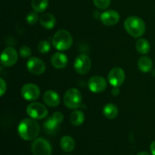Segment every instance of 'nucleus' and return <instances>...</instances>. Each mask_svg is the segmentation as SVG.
<instances>
[{"label": "nucleus", "mask_w": 155, "mask_h": 155, "mask_svg": "<svg viewBox=\"0 0 155 155\" xmlns=\"http://www.w3.org/2000/svg\"><path fill=\"white\" fill-rule=\"evenodd\" d=\"M119 110L115 104L109 103L105 104L102 109V114L106 118L109 120H113L117 117Z\"/></svg>", "instance_id": "6ab92c4d"}, {"label": "nucleus", "mask_w": 155, "mask_h": 155, "mask_svg": "<svg viewBox=\"0 0 155 155\" xmlns=\"http://www.w3.org/2000/svg\"><path fill=\"white\" fill-rule=\"evenodd\" d=\"M38 51L42 54H46L51 50V44L47 40H42L38 44Z\"/></svg>", "instance_id": "b1692460"}, {"label": "nucleus", "mask_w": 155, "mask_h": 155, "mask_svg": "<svg viewBox=\"0 0 155 155\" xmlns=\"http://www.w3.org/2000/svg\"><path fill=\"white\" fill-rule=\"evenodd\" d=\"M44 103L48 107H54L59 105L61 102L60 96L54 90H47L46 92L44 93L43 97H42Z\"/></svg>", "instance_id": "4468645a"}, {"label": "nucleus", "mask_w": 155, "mask_h": 155, "mask_svg": "<svg viewBox=\"0 0 155 155\" xmlns=\"http://www.w3.org/2000/svg\"><path fill=\"white\" fill-rule=\"evenodd\" d=\"M58 126L59 124H58L57 123L50 117H48V119H47L45 121V123H44L43 128L47 134H54V133H55L56 131L58 130Z\"/></svg>", "instance_id": "4be33fe9"}, {"label": "nucleus", "mask_w": 155, "mask_h": 155, "mask_svg": "<svg viewBox=\"0 0 155 155\" xmlns=\"http://www.w3.org/2000/svg\"><path fill=\"white\" fill-rule=\"evenodd\" d=\"M136 48L141 54H146L151 50V44L146 39H139L136 41Z\"/></svg>", "instance_id": "412c9836"}, {"label": "nucleus", "mask_w": 155, "mask_h": 155, "mask_svg": "<svg viewBox=\"0 0 155 155\" xmlns=\"http://www.w3.org/2000/svg\"><path fill=\"white\" fill-rule=\"evenodd\" d=\"M40 132V126L36 120L25 118L20 122L18 127V133L25 141H32L36 139Z\"/></svg>", "instance_id": "f257e3e1"}, {"label": "nucleus", "mask_w": 155, "mask_h": 155, "mask_svg": "<svg viewBox=\"0 0 155 155\" xmlns=\"http://www.w3.org/2000/svg\"><path fill=\"white\" fill-rule=\"evenodd\" d=\"M60 146L65 152H71L75 148V141L71 136H64L60 140Z\"/></svg>", "instance_id": "a211bd4d"}, {"label": "nucleus", "mask_w": 155, "mask_h": 155, "mask_svg": "<svg viewBox=\"0 0 155 155\" xmlns=\"http://www.w3.org/2000/svg\"><path fill=\"white\" fill-rule=\"evenodd\" d=\"M64 103L69 109H77L82 104L81 92L77 88L68 89L64 96Z\"/></svg>", "instance_id": "20e7f679"}, {"label": "nucleus", "mask_w": 155, "mask_h": 155, "mask_svg": "<svg viewBox=\"0 0 155 155\" xmlns=\"http://www.w3.org/2000/svg\"><path fill=\"white\" fill-rule=\"evenodd\" d=\"M51 117L52 118V119L54 120L55 121V122L57 123L58 124H61V123L63 122V120H64L63 114L61 113V112H58V111L54 112V113L52 115H51Z\"/></svg>", "instance_id": "cd10ccee"}, {"label": "nucleus", "mask_w": 155, "mask_h": 155, "mask_svg": "<svg viewBox=\"0 0 155 155\" xmlns=\"http://www.w3.org/2000/svg\"><path fill=\"white\" fill-rule=\"evenodd\" d=\"M137 155H151V154H150L149 153L147 152V151H141V152H139V154H137Z\"/></svg>", "instance_id": "2f4dec72"}, {"label": "nucleus", "mask_w": 155, "mask_h": 155, "mask_svg": "<svg viewBox=\"0 0 155 155\" xmlns=\"http://www.w3.org/2000/svg\"><path fill=\"white\" fill-rule=\"evenodd\" d=\"M19 54L24 58H29L32 54V51L30 48L27 45H23L20 48Z\"/></svg>", "instance_id": "bb28decb"}, {"label": "nucleus", "mask_w": 155, "mask_h": 155, "mask_svg": "<svg viewBox=\"0 0 155 155\" xmlns=\"http://www.w3.org/2000/svg\"><path fill=\"white\" fill-rule=\"evenodd\" d=\"M125 71L120 68H114L109 72L107 80L112 86L120 87L125 81Z\"/></svg>", "instance_id": "9d476101"}, {"label": "nucleus", "mask_w": 155, "mask_h": 155, "mask_svg": "<svg viewBox=\"0 0 155 155\" xmlns=\"http://www.w3.org/2000/svg\"><path fill=\"white\" fill-rule=\"evenodd\" d=\"M150 151L152 155H155V140L151 142V145H150Z\"/></svg>", "instance_id": "7c9ffc66"}, {"label": "nucleus", "mask_w": 155, "mask_h": 155, "mask_svg": "<svg viewBox=\"0 0 155 155\" xmlns=\"http://www.w3.org/2000/svg\"><path fill=\"white\" fill-rule=\"evenodd\" d=\"M41 26L47 30H51L56 25V18L52 14L44 13L39 18Z\"/></svg>", "instance_id": "dca6fc26"}, {"label": "nucleus", "mask_w": 155, "mask_h": 155, "mask_svg": "<svg viewBox=\"0 0 155 155\" xmlns=\"http://www.w3.org/2000/svg\"><path fill=\"white\" fill-rule=\"evenodd\" d=\"M70 120L71 123L75 127H80L84 123L85 120V115L83 112L80 110H77L76 109L74 111L71 113L70 116Z\"/></svg>", "instance_id": "aec40b11"}, {"label": "nucleus", "mask_w": 155, "mask_h": 155, "mask_svg": "<svg viewBox=\"0 0 155 155\" xmlns=\"http://www.w3.org/2000/svg\"><path fill=\"white\" fill-rule=\"evenodd\" d=\"M95 7L99 9H107L111 3V0H92Z\"/></svg>", "instance_id": "393cba45"}, {"label": "nucleus", "mask_w": 155, "mask_h": 155, "mask_svg": "<svg viewBox=\"0 0 155 155\" xmlns=\"http://www.w3.org/2000/svg\"><path fill=\"white\" fill-rule=\"evenodd\" d=\"M137 66L139 71L144 74H148L152 71L153 61L149 57L143 56L138 60Z\"/></svg>", "instance_id": "f3484780"}, {"label": "nucleus", "mask_w": 155, "mask_h": 155, "mask_svg": "<svg viewBox=\"0 0 155 155\" xmlns=\"http://www.w3.org/2000/svg\"><path fill=\"white\" fill-rule=\"evenodd\" d=\"M51 63L54 68L57 69H63L68 65V57L64 53L56 52L51 56Z\"/></svg>", "instance_id": "2eb2a0df"}, {"label": "nucleus", "mask_w": 155, "mask_h": 155, "mask_svg": "<svg viewBox=\"0 0 155 155\" xmlns=\"http://www.w3.org/2000/svg\"><path fill=\"white\" fill-rule=\"evenodd\" d=\"M27 114L33 119L42 120L48 117V111L42 103L32 102L27 107Z\"/></svg>", "instance_id": "39448f33"}, {"label": "nucleus", "mask_w": 155, "mask_h": 155, "mask_svg": "<svg viewBox=\"0 0 155 155\" xmlns=\"http://www.w3.org/2000/svg\"><path fill=\"white\" fill-rule=\"evenodd\" d=\"M7 90V84L2 78L0 79V96H3Z\"/></svg>", "instance_id": "c85d7f7f"}, {"label": "nucleus", "mask_w": 155, "mask_h": 155, "mask_svg": "<svg viewBox=\"0 0 155 155\" xmlns=\"http://www.w3.org/2000/svg\"><path fill=\"white\" fill-rule=\"evenodd\" d=\"M92 67V61L86 54H79L74 61V68L76 72L80 75L87 74Z\"/></svg>", "instance_id": "0eeeda50"}, {"label": "nucleus", "mask_w": 155, "mask_h": 155, "mask_svg": "<svg viewBox=\"0 0 155 155\" xmlns=\"http://www.w3.org/2000/svg\"><path fill=\"white\" fill-rule=\"evenodd\" d=\"M125 30L134 38L143 36L146 30V25L143 20L138 16H130L124 21Z\"/></svg>", "instance_id": "f03ea898"}, {"label": "nucleus", "mask_w": 155, "mask_h": 155, "mask_svg": "<svg viewBox=\"0 0 155 155\" xmlns=\"http://www.w3.org/2000/svg\"><path fill=\"white\" fill-rule=\"evenodd\" d=\"M31 6L33 11L37 13H42L48 8V0H31Z\"/></svg>", "instance_id": "5701e85b"}, {"label": "nucleus", "mask_w": 155, "mask_h": 155, "mask_svg": "<svg viewBox=\"0 0 155 155\" xmlns=\"http://www.w3.org/2000/svg\"><path fill=\"white\" fill-rule=\"evenodd\" d=\"M21 93L25 100L33 101L39 98L41 92L37 85L34 83H26L21 88Z\"/></svg>", "instance_id": "1a4fd4ad"}, {"label": "nucleus", "mask_w": 155, "mask_h": 155, "mask_svg": "<svg viewBox=\"0 0 155 155\" xmlns=\"http://www.w3.org/2000/svg\"><path fill=\"white\" fill-rule=\"evenodd\" d=\"M101 22L105 26H114L120 21V14L115 10H107L100 15Z\"/></svg>", "instance_id": "ddd939ff"}, {"label": "nucleus", "mask_w": 155, "mask_h": 155, "mask_svg": "<svg viewBox=\"0 0 155 155\" xmlns=\"http://www.w3.org/2000/svg\"><path fill=\"white\" fill-rule=\"evenodd\" d=\"M31 151L33 155H51V145L46 139L38 138L33 140L31 145Z\"/></svg>", "instance_id": "423d86ee"}, {"label": "nucleus", "mask_w": 155, "mask_h": 155, "mask_svg": "<svg viewBox=\"0 0 155 155\" xmlns=\"http://www.w3.org/2000/svg\"><path fill=\"white\" fill-rule=\"evenodd\" d=\"M120 91L119 87H115V86H113V89L111 90V94L114 95V96H117L120 94Z\"/></svg>", "instance_id": "c756f323"}, {"label": "nucleus", "mask_w": 155, "mask_h": 155, "mask_svg": "<svg viewBox=\"0 0 155 155\" xmlns=\"http://www.w3.org/2000/svg\"><path fill=\"white\" fill-rule=\"evenodd\" d=\"M18 60V53L13 47H6L1 54V63L6 68L14 66Z\"/></svg>", "instance_id": "6e6552de"}, {"label": "nucleus", "mask_w": 155, "mask_h": 155, "mask_svg": "<svg viewBox=\"0 0 155 155\" xmlns=\"http://www.w3.org/2000/svg\"><path fill=\"white\" fill-rule=\"evenodd\" d=\"M38 20H39V16L37 15V12L35 11L30 12L27 16V21L29 24L30 25H34L37 23Z\"/></svg>", "instance_id": "a878e982"}, {"label": "nucleus", "mask_w": 155, "mask_h": 155, "mask_svg": "<svg viewBox=\"0 0 155 155\" xmlns=\"http://www.w3.org/2000/svg\"><path fill=\"white\" fill-rule=\"evenodd\" d=\"M88 87L94 93L104 92L107 88V81L101 76H93L88 81Z\"/></svg>", "instance_id": "9b49d317"}, {"label": "nucleus", "mask_w": 155, "mask_h": 155, "mask_svg": "<svg viewBox=\"0 0 155 155\" xmlns=\"http://www.w3.org/2000/svg\"><path fill=\"white\" fill-rule=\"evenodd\" d=\"M29 72L34 75H41L45 71V64L42 60L36 57L30 58L27 63Z\"/></svg>", "instance_id": "f8f14e48"}, {"label": "nucleus", "mask_w": 155, "mask_h": 155, "mask_svg": "<svg viewBox=\"0 0 155 155\" xmlns=\"http://www.w3.org/2000/svg\"><path fill=\"white\" fill-rule=\"evenodd\" d=\"M65 155H68V154H65Z\"/></svg>", "instance_id": "473e14b6"}, {"label": "nucleus", "mask_w": 155, "mask_h": 155, "mask_svg": "<svg viewBox=\"0 0 155 155\" xmlns=\"http://www.w3.org/2000/svg\"><path fill=\"white\" fill-rule=\"evenodd\" d=\"M52 45L58 51H66L73 45V37L70 32L64 29L59 30L52 37Z\"/></svg>", "instance_id": "7ed1b4c3"}]
</instances>
